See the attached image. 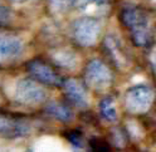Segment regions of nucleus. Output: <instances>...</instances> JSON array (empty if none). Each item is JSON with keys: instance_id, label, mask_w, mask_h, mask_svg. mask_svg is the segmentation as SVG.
Segmentation results:
<instances>
[{"instance_id": "f03ea898", "label": "nucleus", "mask_w": 156, "mask_h": 152, "mask_svg": "<svg viewBox=\"0 0 156 152\" xmlns=\"http://www.w3.org/2000/svg\"><path fill=\"white\" fill-rule=\"evenodd\" d=\"M155 101V91L150 84L139 83L126 91L125 107L132 115L146 113Z\"/></svg>"}, {"instance_id": "ddd939ff", "label": "nucleus", "mask_w": 156, "mask_h": 152, "mask_svg": "<svg viewBox=\"0 0 156 152\" xmlns=\"http://www.w3.org/2000/svg\"><path fill=\"white\" fill-rule=\"evenodd\" d=\"M66 138L71 143V146L76 150L84 148V136L80 130H71L66 132Z\"/></svg>"}, {"instance_id": "0eeeda50", "label": "nucleus", "mask_w": 156, "mask_h": 152, "mask_svg": "<svg viewBox=\"0 0 156 152\" xmlns=\"http://www.w3.org/2000/svg\"><path fill=\"white\" fill-rule=\"evenodd\" d=\"M30 132V126L23 118L6 113H0V136L6 138L25 137Z\"/></svg>"}, {"instance_id": "2eb2a0df", "label": "nucleus", "mask_w": 156, "mask_h": 152, "mask_svg": "<svg viewBox=\"0 0 156 152\" xmlns=\"http://www.w3.org/2000/svg\"><path fill=\"white\" fill-rule=\"evenodd\" d=\"M107 3V0H76V4L80 5L81 8H86L91 4H94V5H103Z\"/></svg>"}, {"instance_id": "20e7f679", "label": "nucleus", "mask_w": 156, "mask_h": 152, "mask_svg": "<svg viewBox=\"0 0 156 152\" xmlns=\"http://www.w3.org/2000/svg\"><path fill=\"white\" fill-rule=\"evenodd\" d=\"M14 96L19 103L27 106H35L45 102L47 91L41 83L33 78H24L16 83Z\"/></svg>"}, {"instance_id": "f3484780", "label": "nucleus", "mask_w": 156, "mask_h": 152, "mask_svg": "<svg viewBox=\"0 0 156 152\" xmlns=\"http://www.w3.org/2000/svg\"><path fill=\"white\" fill-rule=\"evenodd\" d=\"M66 4H71V3H76V0H63Z\"/></svg>"}, {"instance_id": "dca6fc26", "label": "nucleus", "mask_w": 156, "mask_h": 152, "mask_svg": "<svg viewBox=\"0 0 156 152\" xmlns=\"http://www.w3.org/2000/svg\"><path fill=\"white\" fill-rule=\"evenodd\" d=\"M149 60H150V65H151V69L154 72V75L156 78V48H154L150 53V57H149Z\"/></svg>"}, {"instance_id": "39448f33", "label": "nucleus", "mask_w": 156, "mask_h": 152, "mask_svg": "<svg viewBox=\"0 0 156 152\" xmlns=\"http://www.w3.org/2000/svg\"><path fill=\"white\" fill-rule=\"evenodd\" d=\"M113 81V74L110 67L100 59H93L86 65L84 82L88 87L101 91L110 87Z\"/></svg>"}, {"instance_id": "f8f14e48", "label": "nucleus", "mask_w": 156, "mask_h": 152, "mask_svg": "<svg viewBox=\"0 0 156 152\" xmlns=\"http://www.w3.org/2000/svg\"><path fill=\"white\" fill-rule=\"evenodd\" d=\"M100 113L101 116L108 122L117 121V109H116V102L112 96H106L100 102Z\"/></svg>"}, {"instance_id": "9d476101", "label": "nucleus", "mask_w": 156, "mask_h": 152, "mask_svg": "<svg viewBox=\"0 0 156 152\" xmlns=\"http://www.w3.org/2000/svg\"><path fill=\"white\" fill-rule=\"evenodd\" d=\"M45 112L48 116L53 117L57 121H61L63 123L71 122L73 119V111L69 104L62 102H51L47 104Z\"/></svg>"}, {"instance_id": "7ed1b4c3", "label": "nucleus", "mask_w": 156, "mask_h": 152, "mask_svg": "<svg viewBox=\"0 0 156 152\" xmlns=\"http://www.w3.org/2000/svg\"><path fill=\"white\" fill-rule=\"evenodd\" d=\"M73 38L78 45L92 47L96 44L101 33V24L96 18L83 16L73 23L72 26Z\"/></svg>"}, {"instance_id": "a211bd4d", "label": "nucleus", "mask_w": 156, "mask_h": 152, "mask_svg": "<svg viewBox=\"0 0 156 152\" xmlns=\"http://www.w3.org/2000/svg\"><path fill=\"white\" fill-rule=\"evenodd\" d=\"M12 2H14V3H24V2H27V0H12Z\"/></svg>"}, {"instance_id": "6e6552de", "label": "nucleus", "mask_w": 156, "mask_h": 152, "mask_svg": "<svg viewBox=\"0 0 156 152\" xmlns=\"http://www.w3.org/2000/svg\"><path fill=\"white\" fill-rule=\"evenodd\" d=\"M23 53V40L10 33H0V64L18 59Z\"/></svg>"}, {"instance_id": "1a4fd4ad", "label": "nucleus", "mask_w": 156, "mask_h": 152, "mask_svg": "<svg viewBox=\"0 0 156 152\" xmlns=\"http://www.w3.org/2000/svg\"><path fill=\"white\" fill-rule=\"evenodd\" d=\"M62 87L66 92V97L73 106H76L77 108L88 107V97H87V92L82 83L71 78L64 81Z\"/></svg>"}, {"instance_id": "f257e3e1", "label": "nucleus", "mask_w": 156, "mask_h": 152, "mask_svg": "<svg viewBox=\"0 0 156 152\" xmlns=\"http://www.w3.org/2000/svg\"><path fill=\"white\" fill-rule=\"evenodd\" d=\"M121 23L127 28L136 47L147 48L154 42V33L149 24V15L142 8L126 5L120 13Z\"/></svg>"}, {"instance_id": "4468645a", "label": "nucleus", "mask_w": 156, "mask_h": 152, "mask_svg": "<svg viewBox=\"0 0 156 152\" xmlns=\"http://www.w3.org/2000/svg\"><path fill=\"white\" fill-rule=\"evenodd\" d=\"M90 147L92 152H111L108 142L100 137H93L90 140Z\"/></svg>"}, {"instance_id": "6ab92c4d", "label": "nucleus", "mask_w": 156, "mask_h": 152, "mask_svg": "<svg viewBox=\"0 0 156 152\" xmlns=\"http://www.w3.org/2000/svg\"><path fill=\"white\" fill-rule=\"evenodd\" d=\"M25 152H33V151H25Z\"/></svg>"}, {"instance_id": "423d86ee", "label": "nucleus", "mask_w": 156, "mask_h": 152, "mask_svg": "<svg viewBox=\"0 0 156 152\" xmlns=\"http://www.w3.org/2000/svg\"><path fill=\"white\" fill-rule=\"evenodd\" d=\"M27 71L30 74V77L44 85L51 87H62L64 81L57 73V71L49 63L43 59H33L27 63Z\"/></svg>"}, {"instance_id": "9b49d317", "label": "nucleus", "mask_w": 156, "mask_h": 152, "mask_svg": "<svg viewBox=\"0 0 156 152\" xmlns=\"http://www.w3.org/2000/svg\"><path fill=\"white\" fill-rule=\"evenodd\" d=\"M105 49L106 52L110 54L111 59L115 62L116 65L122 67V65L127 64V57L125 55V53L121 49V45L119 44V40H116L113 36H108L106 38L105 40Z\"/></svg>"}]
</instances>
